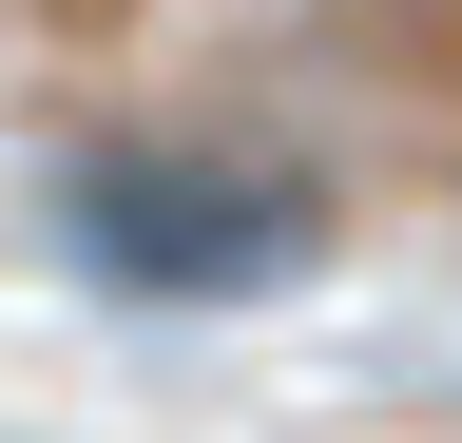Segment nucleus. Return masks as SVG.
I'll use <instances>...</instances> for the list:
<instances>
[{
  "instance_id": "f257e3e1",
  "label": "nucleus",
  "mask_w": 462,
  "mask_h": 443,
  "mask_svg": "<svg viewBox=\"0 0 462 443\" xmlns=\"http://www.w3.org/2000/svg\"><path fill=\"white\" fill-rule=\"evenodd\" d=\"M58 212H78V251L116 270V290H154V309H231V290H270V270L309 251V193L251 174V154H193V135L78 154Z\"/></svg>"
},
{
  "instance_id": "f03ea898",
  "label": "nucleus",
  "mask_w": 462,
  "mask_h": 443,
  "mask_svg": "<svg viewBox=\"0 0 462 443\" xmlns=\"http://www.w3.org/2000/svg\"><path fill=\"white\" fill-rule=\"evenodd\" d=\"M58 20H97V0H58Z\"/></svg>"
}]
</instances>
